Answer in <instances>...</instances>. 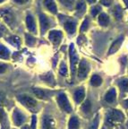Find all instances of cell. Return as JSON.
<instances>
[{
  "instance_id": "cell-15",
  "label": "cell",
  "mask_w": 128,
  "mask_h": 129,
  "mask_svg": "<svg viewBox=\"0 0 128 129\" xmlns=\"http://www.w3.org/2000/svg\"><path fill=\"white\" fill-rule=\"evenodd\" d=\"M44 5L50 12H52L53 14H56V6L53 0H45Z\"/></svg>"
},
{
  "instance_id": "cell-37",
  "label": "cell",
  "mask_w": 128,
  "mask_h": 129,
  "mask_svg": "<svg viewBox=\"0 0 128 129\" xmlns=\"http://www.w3.org/2000/svg\"><path fill=\"white\" fill-rule=\"evenodd\" d=\"M36 117H32V125H31V127L32 128H35V126H36Z\"/></svg>"
},
{
  "instance_id": "cell-33",
  "label": "cell",
  "mask_w": 128,
  "mask_h": 129,
  "mask_svg": "<svg viewBox=\"0 0 128 129\" xmlns=\"http://www.w3.org/2000/svg\"><path fill=\"white\" fill-rule=\"evenodd\" d=\"M98 125H99V116H96L93 123L90 125V129H98Z\"/></svg>"
},
{
  "instance_id": "cell-5",
  "label": "cell",
  "mask_w": 128,
  "mask_h": 129,
  "mask_svg": "<svg viewBox=\"0 0 128 129\" xmlns=\"http://www.w3.org/2000/svg\"><path fill=\"white\" fill-rule=\"evenodd\" d=\"M0 14L2 15L4 20L7 22L8 24H12L14 21V15L10 9H1L0 10Z\"/></svg>"
},
{
  "instance_id": "cell-12",
  "label": "cell",
  "mask_w": 128,
  "mask_h": 129,
  "mask_svg": "<svg viewBox=\"0 0 128 129\" xmlns=\"http://www.w3.org/2000/svg\"><path fill=\"white\" fill-rule=\"evenodd\" d=\"M116 91L114 88L110 89L109 91L106 93V95H105V101L108 103H113L116 101Z\"/></svg>"
},
{
  "instance_id": "cell-36",
  "label": "cell",
  "mask_w": 128,
  "mask_h": 129,
  "mask_svg": "<svg viewBox=\"0 0 128 129\" xmlns=\"http://www.w3.org/2000/svg\"><path fill=\"white\" fill-rule=\"evenodd\" d=\"M14 2L15 3H17V4H25L26 2H28L29 0H14Z\"/></svg>"
},
{
  "instance_id": "cell-38",
  "label": "cell",
  "mask_w": 128,
  "mask_h": 129,
  "mask_svg": "<svg viewBox=\"0 0 128 129\" xmlns=\"http://www.w3.org/2000/svg\"><path fill=\"white\" fill-rule=\"evenodd\" d=\"M88 1V3H90V4H92V3H94L96 0H87Z\"/></svg>"
},
{
  "instance_id": "cell-21",
  "label": "cell",
  "mask_w": 128,
  "mask_h": 129,
  "mask_svg": "<svg viewBox=\"0 0 128 129\" xmlns=\"http://www.w3.org/2000/svg\"><path fill=\"white\" fill-rule=\"evenodd\" d=\"M85 8H86V5L83 0H79V2L77 3V6H76V11L79 14H82L85 11Z\"/></svg>"
},
{
  "instance_id": "cell-29",
  "label": "cell",
  "mask_w": 128,
  "mask_h": 129,
  "mask_svg": "<svg viewBox=\"0 0 128 129\" xmlns=\"http://www.w3.org/2000/svg\"><path fill=\"white\" fill-rule=\"evenodd\" d=\"M9 41H10L13 45H14V46H16V47H18L19 44H20V40H19L18 37H16V36H14L11 39H9Z\"/></svg>"
},
{
  "instance_id": "cell-10",
  "label": "cell",
  "mask_w": 128,
  "mask_h": 129,
  "mask_svg": "<svg viewBox=\"0 0 128 129\" xmlns=\"http://www.w3.org/2000/svg\"><path fill=\"white\" fill-rule=\"evenodd\" d=\"M40 25H41V32L45 33L46 30L49 27V21L47 18V16L44 14H41L40 15Z\"/></svg>"
},
{
  "instance_id": "cell-39",
  "label": "cell",
  "mask_w": 128,
  "mask_h": 129,
  "mask_svg": "<svg viewBox=\"0 0 128 129\" xmlns=\"http://www.w3.org/2000/svg\"><path fill=\"white\" fill-rule=\"evenodd\" d=\"M124 105H125V107L128 108V100H126L125 102H124Z\"/></svg>"
},
{
  "instance_id": "cell-30",
  "label": "cell",
  "mask_w": 128,
  "mask_h": 129,
  "mask_svg": "<svg viewBox=\"0 0 128 129\" xmlns=\"http://www.w3.org/2000/svg\"><path fill=\"white\" fill-rule=\"evenodd\" d=\"M26 42H27V44H28V45L32 46L34 43L36 42V40H35V39H34L32 36H30V35L26 34Z\"/></svg>"
},
{
  "instance_id": "cell-7",
  "label": "cell",
  "mask_w": 128,
  "mask_h": 129,
  "mask_svg": "<svg viewBox=\"0 0 128 129\" xmlns=\"http://www.w3.org/2000/svg\"><path fill=\"white\" fill-rule=\"evenodd\" d=\"M49 40L55 45L59 44L62 40V32L59 30H51L49 32Z\"/></svg>"
},
{
  "instance_id": "cell-19",
  "label": "cell",
  "mask_w": 128,
  "mask_h": 129,
  "mask_svg": "<svg viewBox=\"0 0 128 129\" xmlns=\"http://www.w3.org/2000/svg\"><path fill=\"white\" fill-rule=\"evenodd\" d=\"M90 83H91L92 86L94 87H98L100 86L102 83V79L100 75H94L91 77V80H90Z\"/></svg>"
},
{
  "instance_id": "cell-28",
  "label": "cell",
  "mask_w": 128,
  "mask_h": 129,
  "mask_svg": "<svg viewBox=\"0 0 128 129\" xmlns=\"http://www.w3.org/2000/svg\"><path fill=\"white\" fill-rule=\"evenodd\" d=\"M119 85H120V87L123 90L128 91V79H124V80H122L120 83H119Z\"/></svg>"
},
{
  "instance_id": "cell-6",
  "label": "cell",
  "mask_w": 128,
  "mask_h": 129,
  "mask_svg": "<svg viewBox=\"0 0 128 129\" xmlns=\"http://www.w3.org/2000/svg\"><path fill=\"white\" fill-rule=\"evenodd\" d=\"M124 114L121 111L115 109V110H113L110 117H108V122L109 123H112V122H121V121L124 120Z\"/></svg>"
},
{
  "instance_id": "cell-31",
  "label": "cell",
  "mask_w": 128,
  "mask_h": 129,
  "mask_svg": "<svg viewBox=\"0 0 128 129\" xmlns=\"http://www.w3.org/2000/svg\"><path fill=\"white\" fill-rule=\"evenodd\" d=\"M101 11V7L99 6H96L91 9V14L92 16H96L97 14H99Z\"/></svg>"
},
{
  "instance_id": "cell-1",
  "label": "cell",
  "mask_w": 128,
  "mask_h": 129,
  "mask_svg": "<svg viewBox=\"0 0 128 129\" xmlns=\"http://www.w3.org/2000/svg\"><path fill=\"white\" fill-rule=\"evenodd\" d=\"M69 53H70V61H71V70H72V75L73 76L74 75L76 72V66L78 64L79 57L77 56V53L75 51L74 44L70 45V48H69Z\"/></svg>"
},
{
  "instance_id": "cell-20",
  "label": "cell",
  "mask_w": 128,
  "mask_h": 129,
  "mask_svg": "<svg viewBox=\"0 0 128 129\" xmlns=\"http://www.w3.org/2000/svg\"><path fill=\"white\" fill-rule=\"evenodd\" d=\"M82 110L86 115L90 112V110H91V104H90V101L89 100H86L83 102V104L82 105Z\"/></svg>"
},
{
  "instance_id": "cell-22",
  "label": "cell",
  "mask_w": 128,
  "mask_h": 129,
  "mask_svg": "<svg viewBox=\"0 0 128 129\" xmlns=\"http://www.w3.org/2000/svg\"><path fill=\"white\" fill-rule=\"evenodd\" d=\"M9 57V50L6 47L0 45V58L6 59Z\"/></svg>"
},
{
  "instance_id": "cell-13",
  "label": "cell",
  "mask_w": 128,
  "mask_h": 129,
  "mask_svg": "<svg viewBox=\"0 0 128 129\" xmlns=\"http://www.w3.org/2000/svg\"><path fill=\"white\" fill-rule=\"evenodd\" d=\"M84 96H85V91H84L83 88H80L78 90H76L74 92V100L77 103L82 102L84 100Z\"/></svg>"
},
{
  "instance_id": "cell-26",
  "label": "cell",
  "mask_w": 128,
  "mask_h": 129,
  "mask_svg": "<svg viewBox=\"0 0 128 129\" xmlns=\"http://www.w3.org/2000/svg\"><path fill=\"white\" fill-rule=\"evenodd\" d=\"M59 74L63 76H66V74H67V67H66V64L65 63L61 64L60 68H59Z\"/></svg>"
},
{
  "instance_id": "cell-17",
  "label": "cell",
  "mask_w": 128,
  "mask_h": 129,
  "mask_svg": "<svg viewBox=\"0 0 128 129\" xmlns=\"http://www.w3.org/2000/svg\"><path fill=\"white\" fill-rule=\"evenodd\" d=\"M14 122H15L16 125H21L22 122H24L25 117H24V116L22 115V114H21L20 112L15 111L14 114Z\"/></svg>"
},
{
  "instance_id": "cell-16",
  "label": "cell",
  "mask_w": 128,
  "mask_h": 129,
  "mask_svg": "<svg viewBox=\"0 0 128 129\" xmlns=\"http://www.w3.org/2000/svg\"><path fill=\"white\" fill-rule=\"evenodd\" d=\"M99 22L102 26H107L109 23V18H108V14H106L105 13L100 14L99 16Z\"/></svg>"
},
{
  "instance_id": "cell-41",
  "label": "cell",
  "mask_w": 128,
  "mask_h": 129,
  "mask_svg": "<svg viewBox=\"0 0 128 129\" xmlns=\"http://www.w3.org/2000/svg\"><path fill=\"white\" fill-rule=\"evenodd\" d=\"M22 129H30V128L29 126H27V125H26V126H23V127H22Z\"/></svg>"
},
{
  "instance_id": "cell-24",
  "label": "cell",
  "mask_w": 128,
  "mask_h": 129,
  "mask_svg": "<svg viewBox=\"0 0 128 129\" xmlns=\"http://www.w3.org/2000/svg\"><path fill=\"white\" fill-rule=\"evenodd\" d=\"M113 14H114V16L116 17V19H121L123 16V11H122V8L120 7L119 6H116L114 7L113 9Z\"/></svg>"
},
{
  "instance_id": "cell-11",
  "label": "cell",
  "mask_w": 128,
  "mask_h": 129,
  "mask_svg": "<svg viewBox=\"0 0 128 129\" xmlns=\"http://www.w3.org/2000/svg\"><path fill=\"white\" fill-rule=\"evenodd\" d=\"M26 25L30 31L33 32V33L36 32V23H35L33 17L30 14H28L26 17Z\"/></svg>"
},
{
  "instance_id": "cell-42",
  "label": "cell",
  "mask_w": 128,
  "mask_h": 129,
  "mask_svg": "<svg viewBox=\"0 0 128 129\" xmlns=\"http://www.w3.org/2000/svg\"><path fill=\"white\" fill-rule=\"evenodd\" d=\"M5 0H0V3H2V2H4Z\"/></svg>"
},
{
  "instance_id": "cell-14",
  "label": "cell",
  "mask_w": 128,
  "mask_h": 129,
  "mask_svg": "<svg viewBox=\"0 0 128 129\" xmlns=\"http://www.w3.org/2000/svg\"><path fill=\"white\" fill-rule=\"evenodd\" d=\"M65 29L66 30V31L70 34H74L75 32L76 29V23L73 21H68L65 23Z\"/></svg>"
},
{
  "instance_id": "cell-32",
  "label": "cell",
  "mask_w": 128,
  "mask_h": 129,
  "mask_svg": "<svg viewBox=\"0 0 128 129\" xmlns=\"http://www.w3.org/2000/svg\"><path fill=\"white\" fill-rule=\"evenodd\" d=\"M88 27H89V20L86 18L83 21L82 26H81V31H85L88 29Z\"/></svg>"
},
{
  "instance_id": "cell-34",
  "label": "cell",
  "mask_w": 128,
  "mask_h": 129,
  "mask_svg": "<svg viewBox=\"0 0 128 129\" xmlns=\"http://www.w3.org/2000/svg\"><path fill=\"white\" fill-rule=\"evenodd\" d=\"M6 68H7V66L5 64H0V74H2V73H4L5 71L6 70Z\"/></svg>"
},
{
  "instance_id": "cell-9",
  "label": "cell",
  "mask_w": 128,
  "mask_h": 129,
  "mask_svg": "<svg viewBox=\"0 0 128 129\" xmlns=\"http://www.w3.org/2000/svg\"><path fill=\"white\" fill-rule=\"evenodd\" d=\"M123 40H124V36H120L117 40H115L114 43L111 45V47H110L109 51H108V54L111 55V54H113V53L116 52V51L118 50V48H120V46L122 45Z\"/></svg>"
},
{
  "instance_id": "cell-4",
  "label": "cell",
  "mask_w": 128,
  "mask_h": 129,
  "mask_svg": "<svg viewBox=\"0 0 128 129\" xmlns=\"http://www.w3.org/2000/svg\"><path fill=\"white\" fill-rule=\"evenodd\" d=\"M89 64L88 63L86 62L85 60H82L79 64V67H78V78L80 80H82L85 77L87 76L89 73Z\"/></svg>"
},
{
  "instance_id": "cell-40",
  "label": "cell",
  "mask_w": 128,
  "mask_h": 129,
  "mask_svg": "<svg viewBox=\"0 0 128 129\" xmlns=\"http://www.w3.org/2000/svg\"><path fill=\"white\" fill-rule=\"evenodd\" d=\"M124 2L126 5V6H128V0H124Z\"/></svg>"
},
{
  "instance_id": "cell-3",
  "label": "cell",
  "mask_w": 128,
  "mask_h": 129,
  "mask_svg": "<svg viewBox=\"0 0 128 129\" xmlns=\"http://www.w3.org/2000/svg\"><path fill=\"white\" fill-rule=\"evenodd\" d=\"M19 100L22 104L27 107L30 109H34L37 106V101L34 99H32L30 96H25V95H22L19 97Z\"/></svg>"
},
{
  "instance_id": "cell-27",
  "label": "cell",
  "mask_w": 128,
  "mask_h": 129,
  "mask_svg": "<svg viewBox=\"0 0 128 129\" xmlns=\"http://www.w3.org/2000/svg\"><path fill=\"white\" fill-rule=\"evenodd\" d=\"M59 1H60L65 6L69 7V8L72 7L73 5H74V0H59Z\"/></svg>"
},
{
  "instance_id": "cell-2",
  "label": "cell",
  "mask_w": 128,
  "mask_h": 129,
  "mask_svg": "<svg viewBox=\"0 0 128 129\" xmlns=\"http://www.w3.org/2000/svg\"><path fill=\"white\" fill-rule=\"evenodd\" d=\"M57 102L59 107L63 109L66 112H71L72 111V108H71V105L69 103L67 97L65 93H59L57 96Z\"/></svg>"
},
{
  "instance_id": "cell-23",
  "label": "cell",
  "mask_w": 128,
  "mask_h": 129,
  "mask_svg": "<svg viewBox=\"0 0 128 129\" xmlns=\"http://www.w3.org/2000/svg\"><path fill=\"white\" fill-rule=\"evenodd\" d=\"M33 93L39 99H45L47 97V93H45V91L41 89H33Z\"/></svg>"
},
{
  "instance_id": "cell-25",
  "label": "cell",
  "mask_w": 128,
  "mask_h": 129,
  "mask_svg": "<svg viewBox=\"0 0 128 129\" xmlns=\"http://www.w3.org/2000/svg\"><path fill=\"white\" fill-rule=\"evenodd\" d=\"M42 80L46 81V82H48V83H50V84H55V80H54V77H53L52 74H50V73H47L46 75H44L43 76H42Z\"/></svg>"
},
{
  "instance_id": "cell-8",
  "label": "cell",
  "mask_w": 128,
  "mask_h": 129,
  "mask_svg": "<svg viewBox=\"0 0 128 129\" xmlns=\"http://www.w3.org/2000/svg\"><path fill=\"white\" fill-rule=\"evenodd\" d=\"M43 129H56L55 128V121L49 116H46L43 119V124H42Z\"/></svg>"
},
{
  "instance_id": "cell-35",
  "label": "cell",
  "mask_w": 128,
  "mask_h": 129,
  "mask_svg": "<svg viewBox=\"0 0 128 129\" xmlns=\"http://www.w3.org/2000/svg\"><path fill=\"white\" fill-rule=\"evenodd\" d=\"M100 2H101L102 5H104V6H106L111 5V0H101Z\"/></svg>"
},
{
  "instance_id": "cell-18",
  "label": "cell",
  "mask_w": 128,
  "mask_h": 129,
  "mask_svg": "<svg viewBox=\"0 0 128 129\" xmlns=\"http://www.w3.org/2000/svg\"><path fill=\"white\" fill-rule=\"evenodd\" d=\"M80 126L78 118L76 117H72L69 122V129H78Z\"/></svg>"
}]
</instances>
